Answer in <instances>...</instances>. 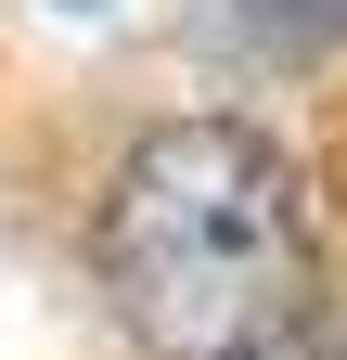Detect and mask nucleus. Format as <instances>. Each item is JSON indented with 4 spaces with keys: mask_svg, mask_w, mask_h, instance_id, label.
<instances>
[{
    "mask_svg": "<svg viewBox=\"0 0 347 360\" xmlns=\"http://www.w3.org/2000/svg\"><path fill=\"white\" fill-rule=\"evenodd\" d=\"M270 360H296V347H270Z\"/></svg>",
    "mask_w": 347,
    "mask_h": 360,
    "instance_id": "nucleus-2",
    "label": "nucleus"
},
{
    "mask_svg": "<svg viewBox=\"0 0 347 360\" xmlns=\"http://www.w3.org/2000/svg\"><path fill=\"white\" fill-rule=\"evenodd\" d=\"M91 270L142 360H270V347H296L309 270H322L309 180L244 116L142 129L129 167L103 180Z\"/></svg>",
    "mask_w": 347,
    "mask_h": 360,
    "instance_id": "nucleus-1",
    "label": "nucleus"
}]
</instances>
